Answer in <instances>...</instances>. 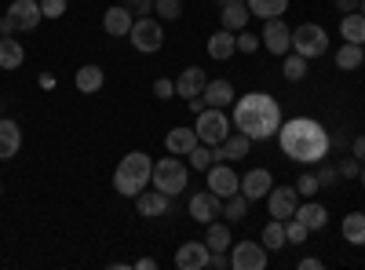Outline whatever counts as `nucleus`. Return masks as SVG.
I'll use <instances>...</instances> for the list:
<instances>
[{
    "label": "nucleus",
    "mask_w": 365,
    "mask_h": 270,
    "mask_svg": "<svg viewBox=\"0 0 365 270\" xmlns=\"http://www.w3.org/2000/svg\"><path fill=\"white\" fill-rule=\"evenodd\" d=\"M278 142H282V154L299 165H318L329 154V132L314 117H292V121H285L278 128Z\"/></svg>",
    "instance_id": "nucleus-1"
},
{
    "label": "nucleus",
    "mask_w": 365,
    "mask_h": 270,
    "mask_svg": "<svg viewBox=\"0 0 365 270\" xmlns=\"http://www.w3.org/2000/svg\"><path fill=\"white\" fill-rule=\"evenodd\" d=\"M234 128L245 132L252 142L278 135V128H282V106H278V99L267 95V92L241 95L237 106H234Z\"/></svg>",
    "instance_id": "nucleus-2"
},
{
    "label": "nucleus",
    "mask_w": 365,
    "mask_h": 270,
    "mask_svg": "<svg viewBox=\"0 0 365 270\" xmlns=\"http://www.w3.org/2000/svg\"><path fill=\"white\" fill-rule=\"evenodd\" d=\"M150 175H154V161H150V154L135 150V154H128L125 161L117 165V172H113V190L125 194V197H135L139 190H146Z\"/></svg>",
    "instance_id": "nucleus-3"
},
{
    "label": "nucleus",
    "mask_w": 365,
    "mask_h": 270,
    "mask_svg": "<svg viewBox=\"0 0 365 270\" xmlns=\"http://www.w3.org/2000/svg\"><path fill=\"white\" fill-rule=\"evenodd\" d=\"M44 19L41 11V0H15L8 8V15L0 19V37H15V33H29V29H37Z\"/></svg>",
    "instance_id": "nucleus-4"
},
{
    "label": "nucleus",
    "mask_w": 365,
    "mask_h": 270,
    "mask_svg": "<svg viewBox=\"0 0 365 270\" xmlns=\"http://www.w3.org/2000/svg\"><path fill=\"white\" fill-rule=\"evenodd\" d=\"M150 179H154L158 190H165L168 197H175V194H182V187L190 183V168L172 154V157H161L154 165V175H150Z\"/></svg>",
    "instance_id": "nucleus-5"
},
{
    "label": "nucleus",
    "mask_w": 365,
    "mask_h": 270,
    "mask_svg": "<svg viewBox=\"0 0 365 270\" xmlns=\"http://www.w3.org/2000/svg\"><path fill=\"white\" fill-rule=\"evenodd\" d=\"M194 132H197L201 142L220 146V142L230 135V117H227L223 110H216V106H205V110L197 113V121H194Z\"/></svg>",
    "instance_id": "nucleus-6"
},
{
    "label": "nucleus",
    "mask_w": 365,
    "mask_h": 270,
    "mask_svg": "<svg viewBox=\"0 0 365 270\" xmlns=\"http://www.w3.org/2000/svg\"><path fill=\"white\" fill-rule=\"evenodd\" d=\"M292 51L303 55V58H318L329 51V37H325V29L318 22H299L292 29Z\"/></svg>",
    "instance_id": "nucleus-7"
},
{
    "label": "nucleus",
    "mask_w": 365,
    "mask_h": 270,
    "mask_svg": "<svg viewBox=\"0 0 365 270\" xmlns=\"http://www.w3.org/2000/svg\"><path fill=\"white\" fill-rule=\"evenodd\" d=\"M132 44H135V51H146V55H154V51H161V44H165V29H161V22L154 19V15H139L135 22H132Z\"/></svg>",
    "instance_id": "nucleus-8"
},
{
    "label": "nucleus",
    "mask_w": 365,
    "mask_h": 270,
    "mask_svg": "<svg viewBox=\"0 0 365 270\" xmlns=\"http://www.w3.org/2000/svg\"><path fill=\"white\" fill-rule=\"evenodd\" d=\"M230 266L234 270H263L267 266V249H263V242L256 245V242H237V245H230Z\"/></svg>",
    "instance_id": "nucleus-9"
},
{
    "label": "nucleus",
    "mask_w": 365,
    "mask_h": 270,
    "mask_svg": "<svg viewBox=\"0 0 365 270\" xmlns=\"http://www.w3.org/2000/svg\"><path fill=\"white\" fill-rule=\"evenodd\" d=\"M205 175H208V190H212V194H220L223 201H227V197H234V194L241 190V179H237V172H234L227 161L212 165Z\"/></svg>",
    "instance_id": "nucleus-10"
},
{
    "label": "nucleus",
    "mask_w": 365,
    "mask_h": 270,
    "mask_svg": "<svg viewBox=\"0 0 365 270\" xmlns=\"http://www.w3.org/2000/svg\"><path fill=\"white\" fill-rule=\"evenodd\" d=\"M267 204H270V219H282V223H285L289 216H296L299 194H296V187H270Z\"/></svg>",
    "instance_id": "nucleus-11"
},
{
    "label": "nucleus",
    "mask_w": 365,
    "mask_h": 270,
    "mask_svg": "<svg viewBox=\"0 0 365 270\" xmlns=\"http://www.w3.org/2000/svg\"><path fill=\"white\" fill-rule=\"evenodd\" d=\"M259 41H263V48H267L270 55H285V51L292 48V29H289L282 19H267Z\"/></svg>",
    "instance_id": "nucleus-12"
},
{
    "label": "nucleus",
    "mask_w": 365,
    "mask_h": 270,
    "mask_svg": "<svg viewBox=\"0 0 365 270\" xmlns=\"http://www.w3.org/2000/svg\"><path fill=\"white\" fill-rule=\"evenodd\" d=\"M175 266L179 270H205V266H212V249L205 242H187L175 252Z\"/></svg>",
    "instance_id": "nucleus-13"
},
{
    "label": "nucleus",
    "mask_w": 365,
    "mask_h": 270,
    "mask_svg": "<svg viewBox=\"0 0 365 270\" xmlns=\"http://www.w3.org/2000/svg\"><path fill=\"white\" fill-rule=\"evenodd\" d=\"M190 216H194L197 223L208 227L216 216H223V197H220V194H212V190L194 194V197H190Z\"/></svg>",
    "instance_id": "nucleus-14"
},
{
    "label": "nucleus",
    "mask_w": 365,
    "mask_h": 270,
    "mask_svg": "<svg viewBox=\"0 0 365 270\" xmlns=\"http://www.w3.org/2000/svg\"><path fill=\"white\" fill-rule=\"evenodd\" d=\"M270 187H274L270 168H252V172H245V179H241V194H245L249 201H263L270 194Z\"/></svg>",
    "instance_id": "nucleus-15"
},
{
    "label": "nucleus",
    "mask_w": 365,
    "mask_h": 270,
    "mask_svg": "<svg viewBox=\"0 0 365 270\" xmlns=\"http://www.w3.org/2000/svg\"><path fill=\"white\" fill-rule=\"evenodd\" d=\"M168 201H172V197H168L165 190H158V187H154V190H139V194H135V208H139V216H146V219L165 216V212H168Z\"/></svg>",
    "instance_id": "nucleus-16"
},
{
    "label": "nucleus",
    "mask_w": 365,
    "mask_h": 270,
    "mask_svg": "<svg viewBox=\"0 0 365 270\" xmlns=\"http://www.w3.org/2000/svg\"><path fill=\"white\" fill-rule=\"evenodd\" d=\"M249 146H252V139L245 132H234L220 146H212V157L216 161H237V157H249Z\"/></svg>",
    "instance_id": "nucleus-17"
},
{
    "label": "nucleus",
    "mask_w": 365,
    "mask_h": 270,
    "mask_svg": "<svg viewBox=\"0 0 365 270\" xmlns=\"http://www.w3.org/2000/svg\"><path fill=\"white\" fill-rule=\"evenodd\" d=\"M132 22H135V15H132L125 4L106 8V15H103V29H106L110 37H128V33H132Z\"/></svg>",
    "instance_id": "nucleus-18"
},
{
    "label": "nucleus",
    "mask_w": 365,
    "mask_h": 270,
    "mask_svg": "<svg viewBox=\"0 0 365 270\" xmlns=\"http://www.w3.org/2000/svg\"><path fill=\"white\" fill-rule=\"evenodd\" d=\"M205 84H208L205 70H201V66H187V70L179 73V81H175V95H182V99H197V95L205 92Z\"/></svg>",
    "instance_id": "nucleus-19"
},
{
    "label": "nucleus",
    "mask_w": 365,
    "mask_h": 270,
    "mask_svg": "<svg viewBox=\"0 0 365 270\" xmlns=\"http://www.w3.org/2000/svg\"><path fill=\"white\" fill-rule=\"evenodd\" d=\"M22 146V128L8 117H0V161H11Z\"/></svg>",
    "instance_id": "nucleus-20"
},
{
    "label": "nucleus",
    "mask_w": 365,
    "mask_h": 270,
    "mask_svg": "<svg viewBox=\"0 0 365 270\" xmlns=\"http://www.w3.org/2000/svg\"><path fill=\"white\" fill-rule=\"evenodd\" d=\"M205 106H216V110H227L234 103V84L230 81H208L205 92H201Z\"/></svg>",
    "instance_id": "nucleus-21"
},
{
    "label": "nucleus",
    "mask_w": 365,
    "mask_h": 270,
    "mask_svg": "<svg viewBox=\"0 0 365 270\" xmlns=\"http://www.w3.org/2000/svg\"><path fill=\"white\" fill-rule=\"evenodd\" d=\"M197 142H201V139H197V132H194V128H172V132H168V139H165L168 154H175V157H187Z\"/></svg>",
    "instance_id": "nucleus-22"
},
{
    "label": "nucleus",
    "mask_w": 365,
    "mask_h": 270,
    "mask_svg": "<svg viewBox=\"0 0 365 270\" xmlns=\"http://www.w3.org/2000/svg\"><path fill=\"white\" fill-rule=\"evenodd\" d=\"M234 51H237V33H230V29H216V33L208 37V55L212 58L223 63V58H230Z\"/></svg>",
    "instance_id": "nucleus-23"
},
{
    "label": "nucleus",
    "mask_w": 365,
    "mask_h": 270,
    "mask_svg": "<svg viewBox=\"0 0 365 270\" xmlns=\"http://www.w3.org/2000/svg\"><path fill=\"white\" fill-rule=\"evenodd\" d=\"M249 19H252L249 4H227L220 11V22H223V29H230V33H241V29L249 26Z\"/></svg>",
    "instance_id": "nucleus-24"
},
{
    "label": "nucleus",
    "mask_w": 365,
    "mask_h": 270,
    "mask_svg": "<svg viewBox=\"0 0 365 270\" xmlns=\"http://www.w3.org/2000/svg\"><path fill=\"white\" fill-rule=\"evenodd\" d=\"M26 63V48L11 37H0V70H19Z\"/></svg>",
    "instance_id": "nucleus-25"
},
{
    "label": "nucleus",
    "mask_w": 365,
    "mask_h": 270,
    "mask_svg": "<svg viewBox=\"0 0 365 270\" xmlns=\"http://www.w3.org/2000/svg\"><path fill=\"white\" fill-rule=\"evenodd\" d=\"M296 219L307 227V230H322V227L329 223V212H325L318 201H307V204H299V208H296Z\"/></svg>",
    "instance_id": "nucleus-26"
},
{
    "label": "nucleus",
    "mask_w": 365,
    "mask_h": 270,
    "mask_svg": "<svg viewBox=\"0 0 365 270\" xmlns=\"http://www.w3.org/2000/svg\"><path fill=\"white\" fill-rule=\"evenodd\" d=\"M340 33H344V41H347V44H361V48H365V15H361V11L344 15Z\"/></svg>",
    "instance_id": "nucleus-27"
},
{
    "label": "nucleus",
    "mask_w": 365,
    "mask_h": 270,
    "mask_svg": "<svg viewBox=\"0 0 365 270\" xmlns=\"http://www.w3.org/2000/svg\"><path fill=\"white\" fill-rule=\"evenodd\" d=\"M103 81H106V73H103L99 66H81V70H77V92L96 95L99 88H103Z\"/></svg>",
    "instance_id": "nucleus-28"
},
{
    "label": "nucleus",
    "mask_w": 365,
    "mask_h": 270,
    "mask_svg": "<svg viewBox=\"0 0 365 270\" xmlns=\"http://www.w3.org/2000/svg\"><path fill=\"white\" fill-rule=\"evenodd\" d=\"M245 4H249V11L259 15L263 22H267V19H282V15L289 11V0H245Z\"/></svg>",
    "instance_id": "nucleus-29"
},
{
    "label": "nucleus",
    "mask_w": 365,
    "mask_h": 270,
    "mask_svg": "<svg viewBox=\"0 0 365 270\" xmlns=\"http://www.w3.org/2000/svg\"><path fill=\"white\" fill-rule=\"evenodd\" d=\"M205 245H208L212 252H223V249H230V245H234V237H230V227H227V223H216V219H212V223H208V237H205Z\"/></svg>",
    "instance_id": "nucleus-30"
},
{
    "label": "nucleus",
    "mask_w": 365,
    "mask_h": 270,
    "mask_svg": "<svg viewBox=\"0 0 365 270\" xmlns=\"http://www.w3.org/2000/svg\"><path fill=\"white\" fill-rule=\"evenodd\" d=\"M361 63H365V48L361 44H344L336 51V66L340 70H361Z\"/></svg>",
    "instance_id": "nucleus-31"
},
{
    "label": "nucleus",
    "mask_w": 365,
    "mask_h": 270,
    "mask_svg": "<svg viewBox=\"0 0 365 270\" xmlns=\"http://www.w3.org/2000/svg\"><path fill=\"white\" fill-rule=\"evenodd\" d=\"M344 237H347V245H365V216L361 212L344 216Z\"/></svg>",
    "instance_id": "nucleus-32"
},
{
    "label": "nucleus",
    "mask_w": 365,
    "mask_h": 270,
    "mask_svg": "<svg viewBox=\"0 0 365 270\" xmlns=\"http://www.w3.org/2000/svg\"><path fill=\"white\" fill-rule=\"evenodd\" d=\"M223 216H227L230 223H241V219L249 216V197L241 194V190H237L234 197H227V201H223Z\"/></svg>",
    "instance_id": "nucleus-33"
},
{
    "label": "nucleus",
    "mask_w": 365,
    "mask_h": 270,
    "mask_svg": "<svg viewBox=\"0 0 365 270\" xmlns=\"http://www.w3.org/2000/svg\"><path fill=\"white\" fill-rule=\"evenodd\" d=\"M289 242H285V223L282 219H270L267 227H263V249H285Z\"/></svg>",
    "instance_id": "nucleus-34"
},
{
    "label": "nucleus",
    "mask_w": 365,
    "mask_h": 270,
    "mask_svg": "<svg viewBox=\"0 0 365 270\" xmlns=\"http://www.w3.org/2000/svg\"><path fill=\"white\" fill-rule=\"evenodd\" d=\"M282 73H285V81H303L307 77V58L303 55H285V63H282Z\"/></svg>",
    "instance_id": "nucleus-35"
},
{
    "label": "nucleus",
    "mask_w": 365,
    "mask_h": 270,
    "mask_svg": "<svg viewBox=\"0 0 365 270\" xmlns=\"http://www.w3.org/2000/svg\"><path fill=\"white\" fill-rule=\"evenodd\" d=\"M187 157H190V168H197V172H208L212 165H216V157H212V146H208V142H197Z\"/></svg>",
    "instance_id": "nucleus-36"
},
{
    "label": "nucleus",
    "mask_w": 365,
    "mask_h": 270,
    "mask_svg": "<svg viewBox=\"0 0 365 270\" xmlns=\"http://www.w3.org/2000/svg\"><path fill=\"white\" fill-rule=\"evenodd\" d=\"M307 234H311V230L303 227L296 216H289V219H285V242H289V245H303V242H307Z\"/></svg>",
    "instance_id": "nucleus-37"
},
{
    "label": "nucleus",
    "mask_w": 365,
    "mask_h": 270,
    "mask_svg": "<svg viewBox=\"0 0 365 270\" xmlns=\"http://www.w3.org/2000/svg\"><path fill=\"white\" fill-rule=\"evenodd\" d=\"M318 190H322L318 175H311V172H307V175H299V183H296V194H299V197H314Z\"/></svg>",
    "instance_id": "nucleus-38"
},
{
    "label": "nucleus",
    "mask_w": 365,
    "mask_h": 270,
    "mask_svg": "<svg viewBox=\"0 0 365 270\" xmlns=\"http://www.w3.org/2000/svg\"><path fill=\"white\" fill-rule=\"evenodd\" d=\"M259 48H263V41H259L256 33H249V29H241V33H237V51L252 55V51H259Z\"/></svg>",
    "instance_id": "nucleus-39"
},
{
    "label": "nucleus",
    "mask_w": 365,
    "mask_h": 270,
    "mask_svg": "<svg viewBox=\"0 0 365 270\" xmlns=\"http://www.w3.org/2000/svg\"><path fill=\"white\" fill-rule=\"evenodd\" d=\"M154 11H158L161 19H179V15H182V4H179V0H158Z\"/></svg>",
    "instance_id": "nucleus-40"
},
{
    "label": "nucleus",
    "mask_w": 365,
    "mask_h": 270,
    "mask_svg": "<svg viewBox=\"0 0 365 270\" xmlns=\"http://www.w3.org/2000/svg\"><path fill=\"white\" fill-rule=\"evenodd\" d=\"M44 19H63L66 15V0H41Z\"/></svg>",
    "instance_id": "nucleus-41"
},
{
    "label": "nucleus",
    "mask_w": 365,
    "mask_h": 270,
    "mask_svg": "<svg viewBox=\"0 0 365 270\" xmlns=\"http://www.w3.org/2000/svg\"><path fill=\"white\" fill-rule=\"evenodd\" d=\"M314 175H318V183H322V187H332V183H336V179H340V168H332V165H322V168H318Z\"/></svg>",
    "instance_id": "nucleus-42"
},
{
    "label": "nucleus",
    "mask_w": 365,
    "mask_h": 270,
    "mask_svg": "<svg viewBox=\"0 0 365 270\" xmlns=\"http://www.w3.org/2000/svg\"><path fill=\"white\" fill-rule=\"evenodd\" d=\"M154 95H158V99H172V95H175V81H168V77L154 81Z\"/></svg>",
    "instance_id": "nucleus-43"
},
{
    "label": "nucleus",
    "mask_w": 365,
    "mask_h": 270,
    "mask_svg": "<svg viewBox=\"0 0 365 270\" xmlns=\"http://www.w3.org/2000/svg\"><path fill=\"white\" fill-rule=\"evenodd\" d=\"M154 4H158V0H125V8H128L132 15H135V11H139V15H150V11H154Z\"/></svg>",
    "instance_id": "nucleus-44"
},
{
    "label": "nucleus",
    "mask_w": 365,
    "mask_h": 270,
    "mask_svg": "<svg viewBox=\"0 0 365 270\" xmlns=\"http://www.w3.org/2000/svg\"><path fill=\"white\" fill-rule=\"evenodd\" d=\"M358 172H361V168H358V157H354V154H351V157H347V161H344V165H340V175H347V179H354V175H358Z\"/></svg>",
    "instance_id": "nucleus-45"
},
{
    "label": "nucleus",
    "mask_w": 365,
    "mask_h": 270,
    "mask_svg": "<svg viewBox=\"0 0 365 270\" xmlns=\"http://www.w3.org/2000/svg\"><path fill=\"white\" fill-rule=\"evenodd\" d=\"M212 266H216V270H230V256H227V249H223V252H212Z\"/></svg>",
    "instance_id": "nucleus-46"
},
{
    "label": "nucleus",
    "mask_w": 365,
    "mask_h": 270,
    "mask_svg": "<svg viewBox=\"0 0 365 270\" xmlns=\"http://www.w3.org/2000/svg\"><path fill=\"white\" fill-rule=\"evenodd\" d=\"M351 154H354L358 161H365V135H358V139H354V146H351Z\"/></svg>",
    "instance_id": "nucleus-47"
},
{
    "label": "nucleus",
    "mask_w": 365,
    "mask_h": 270,
    "mask_svg": "<svg viewBox=\"0 0 365 270\" xmlns=\"http://www.w3.org/2000/svg\"><path fill=\"white\" fill-rule=\"evenodd\" d=\"M325 263L322 259H314V256H307V259H299V270H322Z\"/></svg>",
    "instance_id": "nucleus-48"
},
{
    "label": "nucleus",
    "mask_w": 365,
    "mask_h": 270,
    "mask_svg": "<svg viewBox=\"0 0 365 270\" xmlns=\"http://www.w3.org/2000/svg\"><path fill=\"white\" fill-rule=\"evenodd\" d=\"M358 4H361V0H336V8H340L344 15H351V11H358Z\"/></svg>",
    "instance_id": "nucleus-49"
},
{
    "label": "nucleus",
    "mask_w": 365,
    "mask_h": 270,
    "mask_svg": "<svg viewBox=\"0 0 365 270\" xmlns=\"http://www.w3.org/2000/svg\"><path fill=\"white\" fill-rule=\"evenodd\" d=\"M190 110H194V113H201V110H205V99H201V95H197V99H190Z\"/></svg>",
    "instance_id": "nucleus-50"
},
{
    "label": "nucleus",
    "mask_w": 365,
    "mask_h": 270,
    "mask_svg": "<svg viewBox=\"0 0 365 270\" xmlns=\"http://www.w3.org/2000/svg\"><path fill=\"white\" fill-rule=\"evenodd\" d=\"M220 4L227 8V4H245V0H220Z\"/></svg>",
    "instance_id": "nucleus-51"
},
{
    "label": "nucleus",
    "mask_w": 365,
    "mask_h": 270,
    "mask_svg": "<svg viewBox=\"0 0 365 270\" xmlns=\"http://www.w3.org/2000/svg\"><path fill=\"white\" fill-rule=\"evenodd\" d=\"M358 179H361V187H365V165H361V172H358Z\"/></svg>",
    "instance_id": "nucleus-52"
},
{
    "label": "nucleus",
    "mask_w": 365,
    "mask_h": 270,
    "mask_svg": "<svg viewBox=\"0 0 365 270\" xmlns=\"http://www.w3.org/2000/svg\"><path fill=\"white\" fill-rule=\"evenodd\" d=\"M358 8H361V15H365V0H361V4H358Z\"/></svg>",
    "instance_id": "nucleus-53"
}]
</instances>
